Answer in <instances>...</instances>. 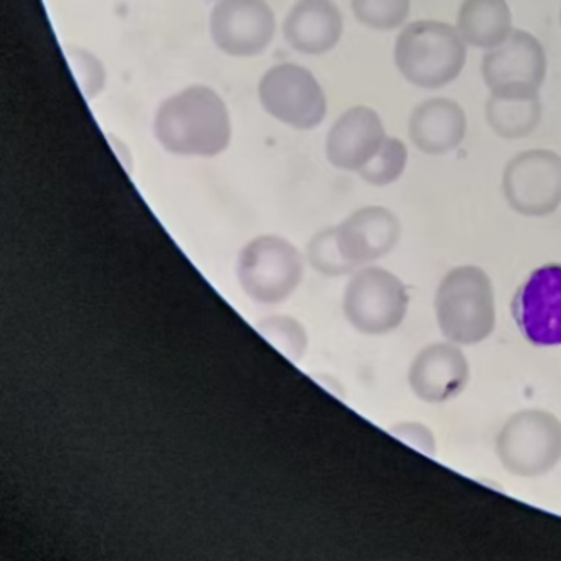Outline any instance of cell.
<instances>
[{
	"label": "cell",
	"mask_w": 561,
	"mask_h": 561,
	"mask_svg": "<svg viewBox=\"0 0 561 561\" xmlns=\"http://www.w3.org/2000/svg\"><path fill=\"white\" fill-rule=\"evenodd\" d=\"M153 134L175 156L215 157L231 142L227 103L208 87H190L162 102L153 121Z\"/></svg>",
	"instance_id": "obj_1"
},
{
	"label": "cell",
	"mask_w": 561,
	"mask_h": 561,
	"mask_svg": "<svg viewBox=\"0 0 561 561\" xmlns=\"http://www.w3.org/2000/svg\"><path fill=\"white\" fill-rule=\"evenodd\" d=\"M435 318L445 340L474 346L496 328V299L491 278L481 266H456L435 291Z\"/></svg>",
	"instance_id": "obj_2"
},
{
	"label": "cell",
	"mask_w": 561,
	"mask_h": 561,
	"mask_svg": "<svg viewBox=\"0 0 561 561\" xmlns=\"http://www.w3.org/2000/svg\"><path fill=\"white\" fill-rule=\"evenodd\" d=\"M466 44L459 31L445 22H412L398 36L394 62L410 83L438 90L462 73L467 61Z\"/></svg>",
	"instance_id": "obj_3"
},
{
	"label": "cell",
	"mask_w": 561,
	"mask_h": 561,
	"mask_svg": "<svg viewBox=\"0 0 561 561\" xmlns=\"http://www.w3.org/2000/svg\"><path fill=\"white\" fill-rule=\"evenodd\" d=\"M501 466L516 478H541L561 460V420L547 410H522L496 438Z\"/></svg>",
	"instance_id": "obj_4"
},
{
	"label": "cell",
	"mask_w": 561,
	"mask_h": 561,
	"mask_svg": "<svg viewBox=\"0 0 561 561\" xmlns=\"http://www.w3.org/2000/svg\"><path fill=\"white\" fill-rule=\"evenodd\" d=\"M410 296L401 278L381 266L354 272L344 290L347 322L366 335H383L400 328L409 312Z\"/></svg>",
	"instance_id": "obj_5"
},
{
	"label": "cell",
	"mask_w": 561,
	"mask_h": 561,
	"mask_svg": "<svg viewBox=\"0 0 561 561\" xmlns=\"http://www.w3.org/2000/svg\"><path fill=\"white\" fill-rule=\"evenodd\" d=\"M237 275L250 299L259 304H280L302 282L304 259L290 241L265 234L241 250Z\"/></svg>",
	"instance_id": "obj_6"
},
{
	"label": "cell",
	"mask_w": 561,
	"mask_h": 561,
	"mask_svg": "<svg viewBox=\"0 0 561 561\" xmlns=\"http://www.w3.org/2000/svg\"><path fill=\"white\" fill-rule=\"evenodd\" d=\"M259 96L266 114L297 130L319 127L328 114V99L318 78L296 62H282L266 71Z\"/></svg>",
	"instance_id": "obj_7"
},
{
	"label": "cell",
	"mask_w": 561,
	"mask_h": 561,
	"mask_svg": "<svg viewBox=\"0 0 561 561\" xmlns=\"http://www.w3.org/2000/svg\"><path fill=\"white\" fill-rule=\"evenodd\" d=\"M547 66V53L540 41L518 30L484 56L482 77L492 96L533 99L540 96Z\"/></svg>",
	"instance_id": "obj_8"
},
{
	"label": "cell",
	"mask_w": 561,
	"mask_h": 561,
	"mask_svg": "<svg viewBox=\"0 0 561 561\" xmlns=\"http://www.w3.org/2000/svg\"><path fill=\"white\" fill-rule=\"evenodd\" d=\"M507 205L523 216L543 218L561 205V157L551 150L518 153L504 169Z\"/></svg>",
	"instance_id": "obj_9"
},
{
	"label": "cell",
	"mask_w": 561,
	"mask_h": 561,
	"mask_svg": "<svg viewBox=\"0 0 561 561\" xmlns=\"http://www.w3.org/2000/svg\"><path fill=\"white\" fill-rule=\"evenodd\" d=\"M277 30L266 0H218L209 18L213 43L234 58H253L271 46Z\"/></svg>",
	"instance_id": "obj_10"
},
{
	"label": "cell",
	"mask_w": 561,
	"mask_h": 561,
	"mask_svg": "<svg viewBox=\"0 0 561 561\" xmlns=\"http://www.w3.org/2000/svg\"><path fill=\"white\" fill-rule=\"evenodd\" d=\"M513 318L529 343L561 346V263L540 266L513 299Z\"/></svg>",
	"instance_id": "obj_11"
},
{
	"label": "cell",
	"mask_w": 561,
	"mask_h": 561,
	"mask_svg": "<svg viewBox=\"0 0 561 561\" xmlns=\"http://www.w3.org/2000/svg\"><path fill=\"white\" fill-rule=\"evenodd\" d=\"M470 366L456 343H435L423 347L409 369L413 394L425 403H445L466 390Z\"/></svg>",
	"instance_id": "obj_12"
},
{
	"label": "cell",
	"mask_w": 561,
	"mask_h": 561,
	"mask_svg": "<svg viewBox=\"0 0 561 561\" xmlns=\"http://www.w3.org/2000/svg\"><path fill=\"white\" fill-rule=\"evenodd\" d=\"M387 137L376 110L365 105L353 106L329 130L325 156L334 168L359 172L375 159Z\"/></svg>",
	"instance_id": "obj_13"
},
{
	"label": "cell",
	"mask_w": 561,
	"mask_h": 561,
	"mask_svg": "<svg viewBox=\"0 0 561 561\" xmlns=\"http://www.w3.org/2000/svg\"><path fill=\"white\" fill-rule=\"evenodd\" d=\"M334 230L341 253L356 268L387 256L401 237L400 219L383 206L357 209Z\"/></svg>",
	"instance_id": "obj_14"
},
{
	"label": "cell",
	"mask_w": 561,
	"mask_h": 561,
	"mask_svg": "<svg viewBox=\"0 0 561 561\" xmlns=\"http://www.w3.org/2000/svg\"><path fill=\"white\" fill-rule=\"evenodd\" d=\"M343 30V14L332 0H299L284 22L288 46L310 56L334 49Z\"/></svg>",
	"instance_id": "obj_15"
},
{
	"label": "cell",
	"mask_w": 561,
	"mask_h": 561,
	"mask_svg": "<svg viewBox=\"0 0 561 561\" xmlns=\"http://www.w3.org/2000/svg\"><path fill=\"white\" fill-rule=\"evenodd\" d=\"M467 118L459 103L432 99L420 103L410 117V137L422 152L442 156L462 144Z\"/></svg>",
	"instance_id": "obj_16"
},
{
	"label": "cell",
	"mask_w": 561,
	"mask_h": 561,
	"mask_svg": "<svg viewBox=\"0 0 561 561\" xmlns=\"http://www.w3.org/2000/svg\"><path fill=\"white\" fill-rule=\"evenodd\" d=\"M457 30L474 48H497L513 33V18L506 0H463Z\"/></svg>",
	"instance_id": "obj_17"
},
{
	"label": "cell",
	"mask_w": 561,
	"mask_h": 561,
	"mask_svg": "<svg viewBox=\"0 0 561 561\" xmlns=\"http://www.w3.org/2000/svg\"><path fill=\"white\" fill-rule=\"evenodd\" d=\"M485 114H488L489 125L497 136L503 139H523L535 131L540 124V96L503 99V96L491 95Z\"/></svg>",
	"instance_id": "obj_18"
},
{
	"label": "cell",
	"mask_w": 561,
	"mask_h": 561,
	"mask_svg": "<svg viewBox=\"0 0 561 561\" xmlns=\"http://www.w3.org/2000/svg\"><path fill=\"white\" fill-rule=\"evenodd\" d=\"M256 331L291 363H300L307 350V332L299 321L285 316L259 322Z\"/></svg>",
	"instance_id": "obj_19"
},
{
	"label": "cell",
	"mask_w": 561,
	"mask_h": 561,
	"mask_svg": "<svg viewBox=\"0 0 561 561\" xmlns=\"http://www.w3.org/2000/svg\"><path fill=\"white\" fill-rule=\"evenodd\" d=\"M407 161H409V150L405 144L394 137H387L375 159L357 174L373 186H388L405 172Z\"/></svg>",
	"instance_id": "obj_20"
},
{
	"label": "cell",
	"mask_w": 561,
	"mask_h": 561,
	"mask_svg": "<svg viewBox=\"0 0 561 561\" xmlns=\"http://www.w3.org/2000/svg\"><path fill=\"white\" fill-rule=\"evenodd\" d=\"M354 15L376 31H393L409 19L410 0H351Z\"/></svg>",
	"instance_id": "obj_21"
},
{
	"label": "cell",
	"mask_w": 561,
	"mask_h": 561,
	"mask_svg": "<svg viewBox=\"0 0 561 561\" xmlns=\"http://www.w3.org/2000/svg\"><path fill=\"white\" fill-rule=\"evenodd\" d=\"M307 256H309L310 265L325 277H343V275L356 272V266L351 265L344 259L340 247H337L334 227L313 234L309 247H307Z\"/></svg>",
	"instance_id": "obj_22"
},
{
	"label": "cell",
	"mask_w": 561,
	"mask_h": 561,
	"mask_svg": "<svg viewBox=\"0 0 561 561\" xmlns=\"http://www.w3.org/2000/svg\"><path fill=\"white\" fill-rule=\"evenodd\" d=\"M66 59L70 65L71 73L80 87L81 95L87 100L96 99L103 92L106 83V71L103 62L88 49L77 46H66Z\"/></svg>",
	"instance_id": "obj_23"
},
{
	"label": "cell",
	"mask_w": 561,
	"mask_h": 561,
	"mask_svg": "<svg viewBox=\"0 0 561 561\" xmlns=\"http://www.w3.org/2000/svg\"><path fill=\"white\" fill-rule=\"evenodd\" d=\"M391 435L397 437L403 444L410 445L419 453L428 457H435L437 454V440L434 432L428 426L420 422H403L391 426Z\"/></svg>",
	"instance_id": "obj_24"
},
{
	"label": "cell",
	"mask_w": 561,
	"mask_h": 561,
	"mask_svg": "<svg viewBox=\"0 0 561 561\" xmlns=\"http://www.w3.org/2000/svg\"><path fill=\"white\" fill-rule=\"evenodd\" d=\"M560 19H561V14H560Z\"/></svg>",
	"instance_id": "obj_25"
}]
</instances>
